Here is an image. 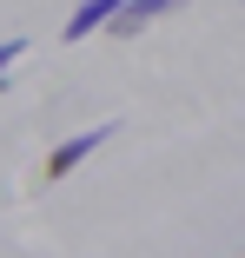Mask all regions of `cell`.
Returning <instances> with one entry per match:
<instances>
[{
  "label": "cell",
  "instance_id": "obj_2",
  "mask_svg": "<svg viewBox=\"0 0 245 258\" xmlns=\"http://www.w3.org/2000/svg\"><path fill=\"white\" fill-rule=\"evenodd\" d=\"M119 7H126V0H86V7H80L60 33H67V40H86L93 27H113V14H119Z\"/></svg>",
  "mask_w": 245,
  "mask_h": 258
},
{
  "label": "cell",
  "instance_id": "obj_1",
  "mask_svg": "<svg viewBox=\"0 0 245 258\" xmlns=\"http://www.w3.org/2000/svg\"><path fill=\"white\" fill-rule=\"evenodd\" d=\"M106 139H113V126H93V133H73V139H60L53 152H46V179H67V172H73L80 159H93V152H100Z\"/></svg>",
  "mask_w": 245,
  "mask_h": 258
},
{
  "label": "cell",
  "instance_id": "obj_4",
  "mask_svg": "<svg viewBox=\"0 0 245 258\" xmlns=\"http://www.w3.org/2000/svg\"><path fill=\"white\" fill-rule=\"evenodd\" d=\"M27 53V40H0V67H7V60H20Z\"/></svg>",
  "mask_w": 245,
  "mask_h": 258
},
{
  "label": "cell",
  "instance_id": "obj_3",
  "mask_svg": "<svg viewBox=\"0 0 245 258\" xmlns=\"http://www.w3.org/2000/svg\"><path fill=\"white\" fill-rule=\"evenodd\" d=\"M166 7H179V0H126V7L113 14V33H139L153 14H166Z\"/></svg>",
  "mask_w": 245,
  "mask_h": 258
}]
</instances>
